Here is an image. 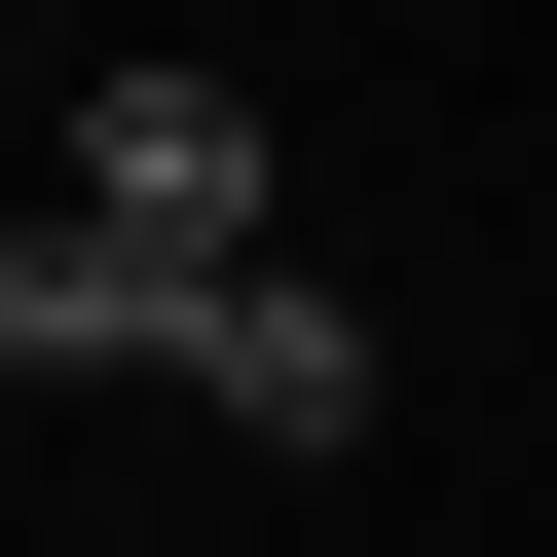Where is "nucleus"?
<instances>
[{
  "mask_svg": "<svg viewBox=\"0 0 557 557\" xmlns=\"http://www.w3.org/2000/svg\"><path fill=\"white\" fill-rule=\"evenodd\" d=\"M75 223L149 260V298H223V260H260V75H112L75 112Z\"/></svg>",
  "mask_w": 557,
  "mask_h": 557,
  "instance_id": "f257e3e1",
  "label": "nucleus"
},
{
  "mask_svg": "<svg viewBox=\"0 0 557 557\" xmlns=\"http://www.w3.org/2000/svg\"><path fill=\"white\" fill-rule=\"evenodd\" d=\"M149 409H223V446H372V298H335V260H223Z\"/></svg>",
  "mask_w": 557,
  "mask_h": 557,
  "instance_id": "f03ea898",
  "label": "nucleus"
}]
</instances>
